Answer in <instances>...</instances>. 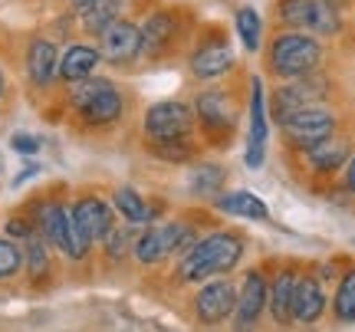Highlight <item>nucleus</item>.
<instances>
[{
	"mask_svg": "<svg viewBox=\"0 0 355 332\" xmlns=\"http://www.w3.org/2000/svg\"><path fill=\"white\" fill-rule=\"evenodd\" d=\"M247 73L237 69L234 76L220 79V82H207L198 86L191 96V109H194V125H198V139L204 148L214 152H227L241 119L247 115Z\"/></svg>",
	"mask_w": 355,
	"mask_h": 332,
	"instance_id": "f257e3e1",
	"label": "nucleus"
},
{
	"mask_svg": "<svg viewBox=\"0 0 355 332\" xmlns=\"http://www.w3.org/2000/svg\"><path fill=\"white\" fill-rule=\"evenodd\" d=\"M201 17L188 3H155L141 17V63L165 66L184 60Z\"/></svg>",
	"mask_w": 355,
	"mask_h": 332,
	"instance_id": "f03ea898",
	"label": "nucleus"
},
{
	"mask_svg": "<svg viewBox=\"0 0 355 332\" xmlns=\"http://www.w3.org/2000/svg\"><path fill=\"white\" fill-rule=\"evenodd\" d=\"M66 112L86 132H105L125 122L128 92L109 76H89L66 86Z\"/></svg>",
	"mask_w": 355,
	"mask_h": 332,
	"instance_id": "7ed1b4c3",
	"label": "nucleus"
},
{
	"mask_svg": "<svg viewBox=\"0 0 355 332\" xmlns=\"http://www.w3.org/2000/svg\"><path fill=\"white\" fill-rule=\"evenodd\" d=\"M181 63H184V73L194 86H207V82H220V79L234 76L237 53H234V37H230L227 24L201 20Z\"/></svg>",
	"mask_w": 355,
	"mask_h": 332,
	"instance_id": "20e7f679",
	"label": "nucleus"
},
{
	"mask_svg": "<svg viewBox=\"0 0 355 332\" xmlns=\"http://www.w3.org/2000/svg\"><path fill=\"white\" fill-rule=\"evenodd\" d=\"M260 60H263L266 76H273L277 82H290V79H303L309 73H319L322 60H326V46L313 33L273 30L263 40Z\"/></svg>",
	"mask_w": 355,
	"mask_h": 332,
	"instance_id": "39448f33",
	"label": "nucleus"
},
{
	"mask_svg": "<svg viewBox=\"0 0 355 332\" xmlns=\"http://www.w3.org/2000/svg\"><path fill=\"white\" fill-rule=\"evenodd\" d=\"M243 250H247L243 234H237V230H211L181 254L175 270L178 283H201L214 280V277H227L241 263Z\"/></svg>",
	"mask_w": 355,
	"mask_h": 332,
	"instance_id": "423d86ee",
	"label": "nucleus"
},
{
	"mask_svg": "<svg viewBox=\"0 0 355 332\" xmlns=\"http://www.w3.org/2000/svg\"><path fill=\"white\" fill-rule=\"evenodd\" d=\"M270 24L273 30H300L332 40L343 33V13L326 7L322 0H270Z\"/></svg>",
	"mask_w": 355,
	"mask_h": 332,
	"instance_id": "0eeeda50",
	"label": "nucleus"
},
{
	"mask_svg": "<svg viewBox=\"0 0 355 332\" xmlns=\"http://www.w3.org/2000/svg\"><path fill=\"white\" fill-rule=\"evenodd\" d=\"M30 220H33V227H37L40 237L50 243V247H56L60 254H66L69 260H83V256H89V250H92V247L79 237L76 224L69 218V204H66L63 198H56V194L40 198L37 204L30 207Z\"/></svg>",
	"mask_w": 355,
	"mask_h": 332,
	"instance_id": "6e6552de",
	"label": "nucleus"
},
{
	"mask_svg": "<svg viewBox=\"0 0 355 332\" xmlns=\"http://www.w3.org/2000/svg\"><path fill=\"white\" fill-rule=\"evenodd\" d=\"M332 96V79L319 69V73H309L303 79H290V82H277L270 99H266V112L273 122H283L290 119L293 112L300 109H313V105H326Z\"/></svg>",
	"mask_w": 355,
	"mask_h": 332,
	"instance_id": "1a4fd4ad",
	"label": "nucleus"
},
{
	"mask_svg": "<svg viewBox=\"0 0 355 332\" xmlns=\"http://www.w3.org/2000/svg\"><path fill=\"white\" fill-rule=\"evenodd\" d=\"M141 135L145 141H168V139H194V109L188 99H162L141 112Z\"/></svg>",
	"mask_w": 355,
	"mask_h": 332,
	"instance_id": "9d476101",
	"label": "nucleus"
},
{
	"mask_svg": "<svg viewBox=\"0 0 355 332\" xmlns=\"http://www.w3.org/2000/svg\"><path fill=\"white\" fill-rule=\"evenodd\" d=\"M336 128H339V115L332 112L329 105H313V109H300L290 119H283L279 135H283L290 152H306L309 145L336 135Z\"/></svg>",
	"mask_w": 355,
	"mask_h": 332,
	"instance_id": "9b49d317",
	"label": "nucleus"
},
{
	"mask_svg": "<svg viewBox=\"0 0 355 332\" xmlns=\"http://www.w3.org/2000/svg\"><path fill=\"white\" fill-rule=\"evenodd\" d=\"M96 46L102 53V63L115 66V69H132L141 63V26L139 20L125 13L119 17L112 26H105L96 40Z\"/></svg>",
	"mask_w": 355,
	"mask_h": 332,
	"instance_id": "f8f14e48",
	"label": "nucleus"
},
{
	"mask_svg": "<svg viewBox=\"0 0 355 332\" xmlns=\"http://www.w3.org/2000/svg\"><path fill=\"white\" fill-rule=\"evenodd\" d=\"M266 141H270V112H266V92L257 73L247 76V155L243 161L250 171L263 168Z\"/></svg>",
	"mask_w": 355,
	"mask_h": 332,
	"instance_id": "ddd939ff",
	"label": "nucleus"
},
{
	"mask_svg": "<svg viewBox=\"0 0 355 332\" xmlns=\"http://www.w3.org/2000/svg\"><path fill=\"white\" fill-rule=\"evenodd\" d=\"M69 218H73V224H76L79 237L89 243V247H96V243H102V237L109 234V230L119 224L115 220V211L112 204L105 201V198H99V194H79L76 201L69 204Z\"/></svg>",
	"mask_w": 355,
	"mask_h": 332,
	"instance_id": "4468645a",
	"label": "nucleus"
},
{
	"mask_svg": "<svg viewBox=\"0 0 355 332\" xmlns=\"http://www.w3.org/2000/svg\"><path fill=\"white\" fill-rule=\"evenodd\" d=\"M56 66H60V50L46 33H33L24 46V76L30 89L50 92L56 82Z\"/></svg>",
	"mask_w": 355,
	"mask_h": 332,
	"instance_id": "2eb2a0df",
	"label": "nucleus"
},
{
	"mask_svg": "<svg viewBox=\"0 0 355 332\" xmlns=\"http://www.w3.org/2000/svg\"><path fill=\"white\" fill-rule=\"evenodd\" d=\"M237 306V286L227 277H214L207 280L194 296V316L201 326H220L227 322V316H234Z\"/></svg>",
	"mask_w": 355,
	"mask_h": 332,
	"instance_id": "dca6fc26",
	"label": "nucleus"
},
{
	"mask_svg": "<svg viewBox=\"0 0 355 332\" xmlns=\"http://www.w3.org/2000/svg\"><path fill=\"white\" fill-rule=\"evenodd\" d=\"M266 309V280L260 270H247L243 283L237 290V306H234V332H250Z\"/></svg>",
	"mask_w": 355,
	"mask_h": 332,
	"instance_id": "f3484780",
	"label": "nucleus"
},
{
	"mask_svg": "<svg viewBox=\"0 0 355 332\" xmlns=\"http://www.w3.org/2000/svg\"><path fill=\"white\" fill-rule=\"evenodd\" d=\"M102 66V53L96 43H86V40H73L63 53H60V66H56V82L63 86H73V82H83V79L96 76V69Z\"/></svg>",
	"mask_w": 355,
	"mask_h": 332,
	"instance_id": "a211bd4d",
	"label": "nucleus"
},
{
	"mask_svg": "<svg viewBox=\"0 0 355 332\" xmlns=\"http://www.w3.org/2000/svg\"><path fill=\"white\" fill-rule=\"evenodd\" d=\"M300 158H303V165L309 168L313 175H336L339 168L349 165L352 141L345 139V135H329V139L309 145L306 152H300Z\"/></svg>",
	"mask_w": 355,
	"mask_h": 332,
	"instance_id": "6ab92c4d",
	"label": "nucleus"
},
{
	"mask_svg": "<svg viewBox=\"0 0 355 332\" xmlns=\"http://www.w3.org/2000/svg\"><path fill=\"white\" fill-rule=\"evenodd\" d=\"M128 0H96V3H89V7H83V10L73 13V20H76L79 33L83 37H96L99 40V33L105 30V26H112L119 17H125L128 13Z\"/></svg>",
	"mask_w": 355,
	"mask_h": 332,
	"instance_id": "aec40b11",
	"label": "nucleus"
},
{
	"mask_svg": "<svg viewBox=\"0 0 355 332\" xmlns=\"http://www.w3.org/2000/svg\"><path fill=\"white\" fill-rule=\"evenodd\" d=\"M112 211L132 227H148L152 220H158V207L148 204L145 194L135 191L132 184H119L112 191Z\"/></svg>",
	"mask_w": 355,
	"mask_h": 332,
	"instance_id": "412c9836",
	"label": "nucleus"
},
{
	"mask_svg": "<svg viewBox=\"0 0 355 332\" xmlns=\"http://www.w3.org/2000/svg\"><path fill=\"white\" fill-rule=\"evenodd\" d=\"M326 313V293L319 286L316 277H300L296 280V293H293V322L300 326H313L319 322V316Z\"/></svg>",
	"mask_w": 355,
	"mask_h": 332,
	"instance_id": "4be33fe9",
	"label": "nucleus"
},
{
	"mask_svg": "<svg viewBox=\"0 0 355 332\" xmlns=\"http://www.w3.org/2000/svg\"><path fill=\"white\" fill-rule=\"evenodd\" d=\"M296 270H279L273 283H266V309L277 326H290L293 322V293H296Z\"/></svg>",
	"mask_w": 355,
	"mask_h": 332,
	"instance_id": "5701e85b",
	"label": "nucleus"
},
{
	"mask_svg": "<svg viewBox=\"0 0 355 332\" xmlns=\"http://www.w3.org/2000/svg\"><path fill=\"white\" fill-rule=\"evenodd\" d=\"M227 181H230L227 165L198 158V161L191 165V171H188V191L194 194V198H211V201H214L217 194H224Z\"/></svg>",
	"mask_w": 355,
	"mask_h": 332,
	"instance_id": "b1692460",
	"label": "nucleus"
},
{
	"mask_svg": "<svg viewBox=\"0 0 355 332\" xmlns=\"http://www.w3.org/2000/svg\"><path fill=\"white\" fill-rule=\"evenodd\" d=\"M214 211L227 214V218H243V220H270V207L263 204V198L254 191H224L214 198Z\"/></svg>",
	"mask_w": 355,
	"mask_h": 332,
	"instance_id": "393cba45",
	"label": "nucleus"
},
{
	"mask_svg": "<svg viewBox=\"0 0 355 332\" xmlns=\"http://www.w3.org/2000/svg\"><path fill=\"white\" fill-rule=\"evenodd\" d=\"M145 152L165 161V165H194L198 158H204V145L201 139H168V141H145Z\"/></svg>",
	"mask_w": 355,
	"mask_h": 332,
	"instance_id": "a878e982",
	"label": "nucleus"
},
{
	"mask_svg": "<svg viewBox=\"0 0 355 332\" xmlns=\"http://www.w3.org/2000/svg\"><path fill=\"white\" fill-rule=\"evenodd\" d=\"M234 30H237V37H241L243 50L247 53H260L263 50V20H260V13L250 7V3H241L237 10H234Z\"/></svg>",
	"mask_w": 355,
	"mask_h": 332,
	"instance_id": "bb28decb",
	"label": "nucleus"
},
{
	"mask_svg": "<svg viewBox=\"0 0 355 332\" xmlns=\"http://www.w3.org/2000/svg\"><path fill=\"white\" fill-rule=\"evenodd\" d=\"M24 267L30 273V280H43L50 273V243L43 241L40 234L24 241Z\"/></svg>",
	"mask_w": 355,
	"mask_h": 332,
	"instance_id": "cd10ccee",
	"label": "nucleus"
},
{
	"mask_svg": "<svg viewBox=\"0 0 355 332\" xmlns=\"http://www.w3.org/2000/svg\"><path fill=\"white\" fill-rule=\"evenodd\" d=\"M332 309H336V316H339L343 322H355V270H349L343 280H339Z\"/></svg>",
	"mask_w": 355,
	"mask_h": 332,
	"instance_id": "c85d7f7f",
	"label": "nucleus"
},
{
	"mask_svg": "<svg viewBox=\"0 0 355 332\" xmlns=\"http://www.w3.org/2000/svg\"><path fill=\"white\" fill-rule=\"evenodd\" d=\"M24 270V247L10 237H0V280H13Z\"/></svg>",
	"mask_w": 355,
	"mask_h": 332,
	"instance_id": "c756f323",
	"label": "nucleus"
},
{
	"mask_svg": "<svg viewBox=\"0 0 355 332\" xmlns=\"http://www.w3.org/2000/svg\"><path fill=\"white\" fill-rule=\"evenodd\" d=\"M128 243H132V241H128L125 227H122V224H115V227L102 237V250H105V256H109V260H122V256L132 250Z\"/></svg>",
	"mask_w": 355,
	"mask_h": 332,
	"instance_id": "7c9ffc66",
	"label": "nucleus"
},
{
	"mask_svg": "<svg viewBox=\"0 0 355 332\" xmlns=\"http://www.w3.org/2000/svg\"><path fill=\"white\" fill-rule=\"evenodd\" d=\"M10 148L17 155H37L40 152V139L30 132H13L10 135Z\"/></svg>",
	"mask_w": 355,
	"mask_h": 332,
	"instance_id": "2f4dec72",
	"label": "nucleus"
},
{
	"mask_svg": "<svg viewBox=\"0 0 355 332\" xmlns=\"http://www.w3.org/2000/svg\"><path fill=\"white\" fill-rule=\"evenodd\" d=\"M37 175H40V165H26L24 171H20V175H17V178H13V188H20V184H24V181L37 178Z\"/></svg>",
	"mask_w": 355,
	"mask_h": 332,
	"instance_id": "473e14b6",
	"label": "nucleus"
},
{
	"mask_svg": "<svg viewBox=\"0 0 355 332\" xmlns=\"http://www.w3.org/2000/svg\"><path fill=\"white\" fill-rule=\"evenodd\" d=\"M345 188L355 194V155L349 158V165H345Z\"/></svg>",
	"mask_w": 355,
	"mask_h": 332,
	"instance_id": "72a5a7b5",
	"label": "nucleus"
},
{
	"mask_svg": "<svg viewBox=\"0 0 355 332\" xmlns=\"http://www.w3.org/2000/svg\"><path fill=\"white\" fill-rule=\"evenodd\" d=\"M66 3H69V13H76L83 7H89V3H96V0H66Z\"/></svg>",
	"mask_w": 355,
	"mask_h": 332,
	"instance_id": "f704fd0d",
	"label": "nucleus"
},
{
	"mask_svg": "<svg viewBox=\"0 0 355 332\" xmlns=\"http://www.w3.org/2000/svg\"><path fill=\"white\" fill-rule=\"evenodd\" d=\"M7 99V73H3V66H0V103Z\"/></svg>",
	"mask_w": 355,
	"mask_h": 332,
	"instance_id": "c9c22d12",
	"label": "nucleus"
}]
</instances>
